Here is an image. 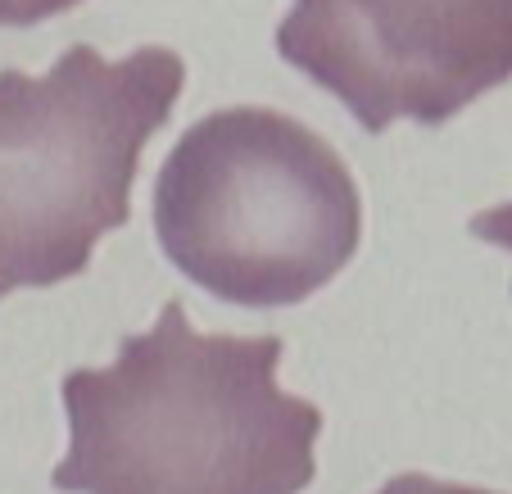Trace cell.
<instances>
[{
  "label": "cell",
  "instance_id": "6da1fadb",
  "mask_svg": "<svg viewBox=\"0 0 512 494\" xmlns=\"http://www.w3.org/2000/svg\"><path fill=\"white\" fill-rule=\"evenodd\" d=\"M277 336H204L182 300L109 368L64 377V494H300L318 472V404L277 386Z\"/></svg>",
  "mask_w": 512,
  "mask_h": 494
},
{
  "label": "cell",
  "instance_id": "7a4b0ae2",
  "mask_svg": "<svg viewBox=\"0 0 512 494\" xmlns=\"http://www.w3.org/2000/svg\"><path fill=\"white\" fill-rule=\"evenodd\" d=\"M164 254L209 295L281 309L322 291L358 250L363 200L345 159L268 105L204 114L155 182Z\"/></svg>",
  "mask_w": 512,
  "mask_h": 494
},
{
  "label": "cell",
  "instance_id": "3957f363",
  "mask_svg": "<svg viewBox=\"0 0 512 494\" xmlns=\"http://www.w3.org/2000/svg\"><path fill=\"white\" fill-rule=\"evenodd\" d=\"M182 82L164 46L127 59L73 46L41 78L0 68V300L87 272L100 236L132 218L141 150Z\"/></svg>",
  "mask_w": 512,
  "mask_h": 494
},
{
  "label": "cell",
  "instance_id": "277c9868",
  "mask_svg": "<svg viewBox=\"0 0 512 494\" xmlns=\"http://www.w3.org/2000/svg\"><path fill=\"white\" fill-rule=\"evenodd\" d=\"M277 55L368 132L440 127L512 78V0H295Z\"/></svg>",
  "mask_w": 512,
  "mask_h": 494
},
{
  "label": "cell",
  "instance_id": "5b68a950",
  "mask_svg": "<svg viewBox=\"0 0 512 494\" xmlns=\"http://www.w3.org/2000/svg\"><path fill=\"white\" fill-rule=\"evenodd\" d=\"M73 5H82V0H0V28H32L41 19L73 10Z\"/></svg>",
  "mask_w": 512,
  "mask_h": 494
},
{
  "label": "cell",
  "instance_id": "8992f818",
  "mask_svg": "<svg viewBox=\"0 0 512 494\" xmlns=\"http://www.w3.org/2000/svg\"><path fill=\"white\" fill-rule=\"evenodd\" d=\"M377 494H494V490H481V485H454V481H435V476H422V472H404L395 481H386Z\"/></svg>",
  "mask_w": 512,
  "mask_h": 494
},
{
  "label": "cell",
  "instance_id": "52a82bcc",
  "mask_svg": "<svg viewBox=\"0 0 512 494\" xmlns=\"http://www.w3.org/2000/svg\"><path fill=\"white\" fill-rule=\"evenodd\" d=\"M472 236L476 241H490V245L512 250V204H494V209L476 214L472 218Z\"/></svg>",
  "mask_w": 512,
  "mask_h": 494
}]
</instances>
